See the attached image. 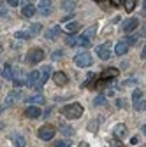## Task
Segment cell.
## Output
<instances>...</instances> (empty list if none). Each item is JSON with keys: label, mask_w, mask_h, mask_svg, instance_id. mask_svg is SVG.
<instances>
[{"label": "cell", "mask_w": 146, "mask_h": 147, "mask_svg": "<svg viewBox=\"0 0 146 147\" xmlns=\"http://www.w3.org/2000/svg\"><path fill=\"white\" fill-rule=\"evenodd\" d=\"M62 114L67 119H79L83 116V105L81 103H69L62 109Z\"/></svg>", "instance_id": "obj_1"}, {"label": "cell", "mask_w": 146, "mask_h": 147, "mask_svg": "<svg viewBox=\"0 0 146 147\" xmlns=\"http://www.w3.org/2000/svg\"><path fill=\"white\" fill-rule=\"evenodd\" d=\"M92 61H93L92 54H90V53H86V51H81V53H78L76 56H74V63H76L78 67H81V68H85V67H90V65H92Z\"/></svg>", "instance_id": "obj_2"}, {"label": "cell", "mask_w": 146, "mask_h": 147, "mask_svg": "<svg viewBox=\"0 0 146 147\" xmlns=\"http://www.w3.org/2000/svg\"><path fill=\"white\" fill-rule=\"evenodd\" d=\"M44 60V51L42 49H30L27 54V63L28 65H37Z\"/></svg>", "instance_id": "obj_3"}, {"label": "cell", "mask_w": 146, "mask_h": 147, "mask_svg": "<svg viewBox=\"0 0 146 147\" xmlns=\"http://www.w3.org/2000/svg\"><path fill=\"white\" fill-rule=\"evenodd\" d=\"M27 86L41 89V70H33V72L28 74V77H27Z\"/></svg>", "instance_id": "obj_4"}, {"label": "cell", "mask_w": 146, "mask_h": 147, "mask_svg": "<svg viewBox=\"0 0 146 147\" xmlns=\"http://www.w3.org/2000/svg\"><path fill=\"white\" fill-rule=\"evenodd\" d=\"M55 133H57V130L51 126V124H46V126H42V128H39V138L41 140H51L53 137H55Z\"/></svg>", "instance_id": "obj_5"}, {"label": "cell", "mask_w": 146, "mask_h": 147, "mask_svg": "<svg viewBox=\"0 0 146 147\" xmlns=\"http://www.w3.org/2000/svg\"><path fill=\"white\" fill-rule=\"evenodd\" d=\"M115 77H118V70H116V68H113V67H111V68H106V70L102 72V77H100L102 81H100V82H97L95 86H100L102 82L106 84V82H109V81L115 79Z\"/></svg>", "instance_id": "obj_6"}, {"label": "cell", "mask_w": 146, "mask_h": 147, "mask_svg": "<svg viewBox=\"0 0 146 147\" xmlns=\"http://www.w3.org/2000/svg\"><path fill=\"white\" fill-rule=\"evenodd\" d=\"M97 54L102 60H109L111 58V42H104L102 46H99L97 47Z\"/></svg>", "instance_id": "obj_7"}, {"label": "cell", "mask_w": 146, "mask_h": 147, "mask_svg": "<svg viewBox=\"0 0 146 147\" xmlns=\"http://www.w3.org/2000/svg\"><path fill=\"white\" fill-rule=\"evenodd\" d=\"M21 98V91L20 89H16V91H12V93H9L7 95V98H5V103H4V107H11V105H14L18 100Z\"/></svg>", "instance_id": "obj_8"}, {"label": "cell", "mask_w": 146, "mask_h": 147, "mask_svg": "<svg viewBox=\"0 0 146 147\" xmlns=\"http://www.w3.org/2000/svg\"><path fill=\"white\" fill-rule=\"evenodd\" d=\"M25 116L30 119H37V117H41V109L37 105H30L25 109Z\"/></svg>", "instance_id": "obj_9"}, {"label": "cell", "mask_w": 146, "mask_h": 147, "mask_svg": "<svg viewBox=\"0 0 146 147\" xmlns=\"http://www.w3.org/2000/svg\"><path fill=\"white\" fill-rule=\"evenodd\" d=\"M137 25H139V21L136 20V18H129L125 23H123V32H127V33H130V32H134L136 28H137Z\"/></svg>", "instance_id": "obj_10"}, {"label": "cell", "mask_w": 146, "mask_h": 147, "mask_svg": "<svg viewBox=\"0 0 146 147\" xmlns=\"http://www.w3.org/2000/svg\"><path fill=\"white\" fill-rule=\"evenodd\" d=\"M127 51H129V42L127 40H121L115 46V53L116 56H123V54H127Z\"/></svg>", "instance_id": "obj_11"}, {"label": "cell", "mask_w": 146, "mask_h": 147, "mask_svg": "<svg viewBox=\"0 0 146 147\" xmlns=\"http://www.w3.org/2000/svg\"><path fill=\"white\" fill-rule=\"evenodd\" d=\"M53 79H55V82H57V86H65L69 82V77L65 76L63 72H55L53 74Z\"/></svg>", "instance_id": "obj_12"}, {"label": "cell", "mask_w": 146, "mask_h": 147, "mask_svg": "<svg viewBox=\"0 0 146 147\" xmlns=\"http://www.w3.org/2000/svg\"><path fill=\"white\" fill-rule=\"evenodd\" d=\"M51 72H53V70H51L49 65H46V67L41 70V88L48 82V79H49V76H51Z\"/></svg>", "instance_id": "obj_13"}, {"label": "cell", "mask_w": 146, "mask_h": 147, "mask_svg": "<svg viewBox=\"0 0 146 147\" xmlns=\"http://www.w3.org/2000/svg\"><path fill=\"white\" fill-rule=\"evenodd\" d=\"M49 11H51V0H41V2H39V12L48 16Z\"/></svg>", "instance_id": "obj_14"}, {"label": "cell", "mask_w": 146, "mask_h": 147, "mask_svg": "<svg viewBox=\"0 0 146 147\" xmlns=\"http://www.w3.org/2000/svg\"><path fill=\"white\" fill-rule=\"evenodd\" d=\"M60 32H62V28L57 25V26H53V28H49L48 32H46V39H49V40H53V39H57V37L60 35Z\"/></svg>", "instance_id": "obj_15"}, {"label": "cell", "mask_w": 146, "mask_h": 147, "mask_svg": "<svg viewBox=\"0 0 146 147\" xmlns=\"http://www.w3.org/2000/svg\"><path fill=\"white\" fill-rule=\"evenodd\" d=\"M35 11H37V9H35L32 4H27V5H23V9H21V16H23V18H32V16L35 14Z\"/></svg>", "instance_id": "obj_16"}, {"label": "cell", "mask_w": 146, "mask_h": 147, "mask_svg": "<svg viewBox=\"0 0 146 147\" xmlns=\"http://www.w3.org/2000/svg\"><path fill=\"white\" fill-rule=\"evenodd\" d=\"M113 133H115V137L123 138V137L127 135V126H125V124H116L115 130H113Z\"/></svg>", "instance_id": "obj_17"}, {"label": "cell", "mask_w": 146, "mask_h": 147, "mask_svg": "<svg viewBox=\"0 0 146 147\" xmlns=\"http://www.w3.org/2000/svg\"><path fill=\"white\" fill-rule=\"evenodd\" d=\"M2 77L5 81H14V74H12V68L9 65H5V68L2 70Z\"/></svg>", "instance_id": "obj_18"}, {"label": "cell", "mask_w": 146, "mask_h": 147, "mask_svg": "<svg viewBox=\"0 0 146 147\" xmlns=\"http://www.w3.org/2000/svg\"><path fill=\"white\" fill-rule=\"evenodd\" d=\"M74 7H76V0H63L62 2V9L67 11V12H70Z\"/></svg>", "instance_id": "obj_19"}, {"label": "cell", "mask_w": 146, "mask_h": 147, "mask_svg": "<svg viewBox=\"0 0 146 147\" xmlns=\"http://www.w3.org/2000/svg\"><path fill=\"white\" fill-rule=\"evenodd\" d=\"M27 102H30L32 105L35 103V105H41V103H44V96L42 95H33V96H30Z\"/></svg>", "instance_id": "obj_20"}, {"label": "cell", "mask_w": 146, "mask_h": 147, "mask_svg": "<svg viewBox=\"0 0 146 147\" xmlns=\"http://www.w3.org/2000/svg\"><path fill=\"white\" fill-rule=\"evenodd\" d=\"M136 4H137V0H125V11L127 12H132L134 9H136Z\"/></svg>", "instance_id": "obj_21"}, {"label": "cell", "mask_w": 146, "mask_h": 147, "mask_svg": "<svg viewBox=\"0 0 146 147\" xmlns=\"http://www.w3.org/2000/svg\"><path fill=\"white\" fill-rule=\"evenodd\" d=\"M76 46H81V47H85V46H90V40L86 39L85 35H81V37H76Z\"/></svg>", "instance_id": "obj_22"}, {"label": "cell", "mask_w": 146, "mask_h": 147, "mask_svg": "<svg viewBox=\"0 0 146 147\" xmlns=\"http://www.w3.org/2000/svg\"><path fill=\"white\" fill-rule=\"evenodd\" d=\"M60 131H62L63 135H67V137H72V135H74V130H72V128H70L69 124H62Z\"/></svg>", "instance_id": "obj_23"}, {"label": "cell", "mask_w": 146, "mask_h": 147, "mask_svg": "<svg viewBox=\"0 0 146 147\" xmlns=\"http://www.w3.org/2000/svg\"><path fill=\"white\" fill-rule=\"evenodd\" d=\"M95 30H97L95 26H90V28H86V30H85V37H86L88 40H92L93 37H95Z\"/></svg>", "instance_id": "obj_24"}, {"label": "cell", "mask_w": 146, "mask_h": 147, "mask_svg": "<svg viewBox=\"0 0 146 147\" xmlns=\"http://www.w3.org/2000/svg\"><path fill=\"white\" fill-rule=\"evenodd\" d=\"M14 37H16V39H23V40H27V39H30V37H32V33L30 32H16L14 33Z\"/></svg>", "instance_id": "obj_25"}, {"label": "cell", "mask_w": 146, "mask_h": 147, "mask_svg": "<svg viewBox=\"0 0 146 147\" xmlns=\"http://www.w3.org/2000/svg\"><path fill=\"white\" fill-rule=\"evenodd\" d=\"M41 28H42L41 23H33V25L30 26V33H32V35H39V33H41Z\"/></svg>", "instance_id": "obj_26"}, {"label": "cell", "mask_w": 146, "mask_h": 147, "mask_svg": "<svg viewBox=\"0 0 146 147\" xmlns=\"http://www.w3.org/2000/svg\"><path fill=\"white\" fill-rule=\"evenodd\" d=\"M76 30H79V25H78V23H69V25L65 26V32H67V33H76Z\"/></svg>", "instance_id": "obj_27"}, {"label": "cell", "mask_w": 146, "mask_h": 147, "mask_svg": "<svg viewBox=\"0 0 146 147\" xmlns=\"http://www.w3.org/2000/svg\"><path fill=\"white\" fill-rule=\"evenodd\" d=\"M141 98H143V91H141V89H134V91H132V102L136 103V102H139Z\"/></svg>", "instance_id": "obj_28"}, {"label": "cell", "mask_w": 146, "mask_h": 147, "mask_svg": "<svg viewBox=\"0 0 146 147\" xmlns=\"http://www.w3.org/2000/svg\"><path fill=\"white\" fill-rule=\"evenodd\" d=\"M14 147H25V137H16Z\"/></svg>", "instance_id": "obj_29"}, {"label": "cell", "mask_w": 146, "mask_h": 147, "mask_svg": "<svg viewBox=\"0 0 146 147\" xmlns=\"http://www.w3.org/2000/svg\"><path fill=\"white\" fill-rule=\"evenodd\" d=\"M144 109H146V100L136 102V110H144Z\"/></svg>", "instance_id": "obj_30"}, {"label": "cell", "mask_w": 146, "mask_h": 147, "mask_svg": "<svg viewBox=\"0 0 146 147\" xmlns=\"http://www.w3.org/2000/svg\"><path fill=\"white\" fill-rule=\"evenodd\" d=\"M65 44L67 46H76V37L74 35H69L67 39H65Z\"/></svg>", "instance_id": "obj_31"}, {"label": "cell", "mask_w": 146, "mask_h": 147, "mask_svg": "<svg viewBox=\"0 0 146 147\" xmlns=\"http://www.w3.org/2000/svg\"><path fill=\"white\" fill-rule=\"evenodd\" d=\"M62 56H63V51H62V49H58V51H55V53L51 54V58H53V60H60Z\"/></svg>", "instance_id": "obj_32"}, {"label": "cell", "mask_w": 146, "mask_h": 147, "mask_svg": "<svg viewBox=\"0 0 146 147\" xmlns=\"http://www.w3.org/2000/svg\"><path fill=\"white\" fill-rule=\"evenodd\" d=\"M0 16H7V4L5 2L0 4Z\"/></svg>", "instance_id": "obj_33"}, {"label": "cell", "mask_w": 146, "mask_h": 147, "mask_svg": "<svg viewBox=\"0 0 146 147\" xmlns=\"http://www.w3.org/2000/svg\"><path fill=\"white\" fill-rule=\"evenodd\" d=\"M102 103H106V96H104V95H99V96L95 98V105H102Z\"/></svg>", "instance_id": "obj_34"}, {"label": "cell", "mask_w": 146, "mask_h": 147, "mask_svg": "<svg viewBox=\"0 0 146 147\" xmlns=\"http://www.w3.org/2000/svg\"><path fill=\"white\" fill-rule=\"evenodd\" d=\"M57 147H70V142L69 140H60V142H57Z\"/></svg>", "instance_id": "obj_35"}, {"label": "cell", "mask_w": 146, "mask_h": 147, "mask_svg": "<svg viewBox=\"0 0 146 147\" xmlns=\"http://www.w3.org/2000/svg\"><path fill=\"white\" fill-rule=\"evenodd\" d=\"M7 2V5H12V7H16L18 4H20V0H5Z\"/></svg>", "instance_id": "obj_36"}, {"label": "cell", "mask_w": 146, "mask_h": 147, "mask_svg": "<svg viewBox=\"0 0 146 147\" xmlns=\"http://www.w3.org/2000/svg\"><path fill=\"white\" fill-rule=\"evenodd\" d=\"M111 147H123V145H121L118 140H113V142H111Z\"/></svg>", "instance_id": "obj_37"}, {"label": "cell", "mask_w": 146, "mask_h": 147, "mask_svg": "<svg viewBox=\"0 0 146 147\" xmlns=\"http://www.w3.org/2000/svg\"><path fill=\"white\" fill-rule=\"evenodd\" d=\"M121 2H123V0H111V4H113L115 7H118V5H120Z\"/></svg>", "instance_id": "obj_38"}, {"label": "cell", "mask_w": 146, "mask_h": 147, "mask_svg": "<svg viewBox=\"0 0 146 147\" xmlns=\"http://www.w3.org/2000/svg\"><path fill=\"white\" fill-rule=\"evenodd\" d=\"M78 147H90V144H88V142H79Z\"/></svg>", "instance_id": "obj_39"}, {"label": "cell", "mask_w": 146, "mask_h": 147, "mask_svg": "<svg viewBox=\"0 0 146 147\" xmlns=\"http://www.w3.org/2000/svg\"><path fill=\"white\" fill-rule=\"evenodd\" d=\"M130 144H132V145H136V144H139V140H137V137H132V140H130Z\"/></svg>", "instance_id": "obj_40"}, {"label": "cell", "mask_w": 146, "mask_h": 147, "mask_svg": "<svg viewBox=\"0 0 146 147\" xmlns=\"http://www.w3.org/2000/svg\"><path fill=\"white\" fill-rule=\"evenodd\" d=\"M70 18H72L70 14H69V16H63V18H62V21H69V20H70Z\"/></svg>", "instance_id": "obj_41"}, {"label": "cell", "mask_w": 146, "mask_h": 147, "mask_svg": "<svg viewBox=\"0 0 146 147\" xmlns=\"http://www.w3.org/2000/svg\"><path fill=\"white\" fill-rule=\"evenodd\" d=\"M141 56H143V58L146 60V46H144V49H143V53H141Z\"/></svg>", "instance_id": "obj_42"}, {"label": "cell", "mask_w": 146, "mask_h": 147, "mask_svg": "<svg viewBox=\"0 0 146 147\" xmlns=\"http://www.w3.org/2000/svg\"><path fill=\"white\" fill-rule=\"evenodd\" d=\"M143 131H144V135H146V126H143Z\"/></svg>", "instance_id": "obj_43"}, {"label": "cell", "mask_w": 146, "mask_h": 147, "mask_svg": "<svg viewBox=\"0 0 146 147\" xmlns=\"http://www.w3.org/2000/svg\"><path fill=\"white\" fill-rule=\"evenodd\" d=\"M2 128H4V123H0V130H2Z\"/></svg>", "instance_id": "obj_44"}, {"label": "cell", "mask_w": 146, "mask_h": 147, "mask_svg": "<svg viewBox=\"0 0 146 147\" xmlns=\"http://www.w3.org/2000/svg\"><path fill=\"white\" fill-rule=\"evenodd\" d=\"M144 11H146V2H144Z\"/></svg>", "instance_id": "obj_45"}, {"label": "cell", "mask_w": 146, "mask_h": 147, "mask_svg": "<svg viewBox=\"0 0 146 147\" xmlns=\"http://www.w3.org/2000/svg\"><path fill=\"white\" fill-rule=\"evenodd\" d=\"M0 54H2V47H0Z\"/></svg>", "instance_id": "obj_46"}, {"label": "cell", "mask_w": 146, "mask_h": 147, "mask_svg": "<svg viewBox=\"0 0 146 147\" xmlns=\"http://www.w3.org/2000/svg\"><path fill=\"white\" fill-rule=\"evenodd\" d=\"M95 2H102V0H95Z\"/></svg>", "instance_id": "obj_47"}, {"label": "cell", "mask_w": 146, "mask_h": 147, "mask_svg": "<svg viewBox=\"0 0 146 147\" xmlns=\"http://www.w3.org/2000/svg\"><path fill=\"white\" fill-rule=\"evenodd\" d=\"M0 76H2V74H0Z\"/></svg>", "instance_id": "obj_48"}]
</instances>
